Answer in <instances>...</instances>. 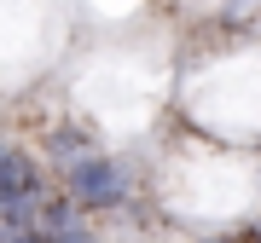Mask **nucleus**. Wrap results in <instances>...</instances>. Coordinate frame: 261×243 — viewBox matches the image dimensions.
<instances>
[{
  "label": "nucleus",
  "instance_id": "obj_1",
  "mask_svg": "<svg viewBox=\"0 0 261 243\" xmlns=\"http://www.w3.org/2000/svg\"><path fill=\"white\" fill-rule=\"evenodd\" d=\"M64 191L75 197L82 208H116V203H128V191H134V174L122 168L116 157H82L75 168H64Z\"/></svg>",
  "mask_w": 261,
  "mask_h": 243
},
{
  "label": "nucleus",
  "instance_id": "obj_2",
  "mask_svg": "<svg viewBox=\"0 0 261 243\" xmlns=\"http://www.w3.org/2000/svg\"><path fill=\"white\" fill-rule=\"evenodd\" d=\"M0 203H47V179L23 145L0 150Z\"/></svg>",
  "mask_w": 261,
  "mask_h": 243
},
{
  "label": "nucleus",
  "instance_id": "obj_3",
  "mask_svg": "<svg viewBox=\"0 0 261 243\" xmlns=\"http://www.w3.org/2000/svg\"><path fill=\"white\" fill-rule=\"evenodd\" d=\"M93 133H87V128H75V122H64V128H53L47 133V157H58V162H64V168H75V162H82V157H93Z\"/></svg>",
  "mask_w": 261,
  "mask_h": 243
}]
</instances>
